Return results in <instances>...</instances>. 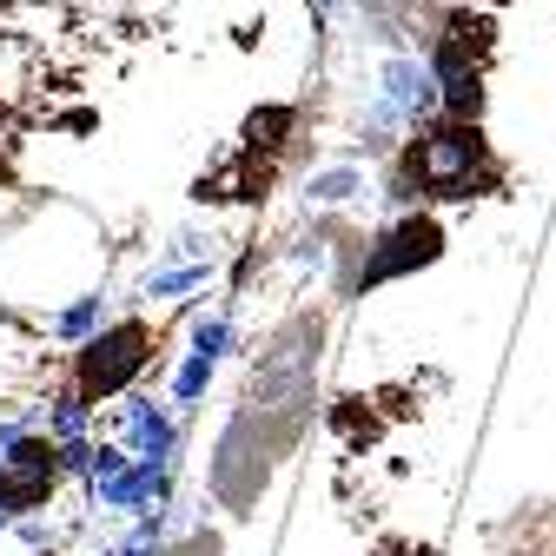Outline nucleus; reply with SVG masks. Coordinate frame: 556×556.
I'll return each instance as SVG.
<instances>
[{"mask_svg":"<svg viewBox=\"0 0 556 556\" xmlns=\"http://www.w3.org/2000/svg\"><path fill=\"white\" fill-rule=\"evenodd\" d=\"M477 153H483V147H477V132H470V126H444V132H431L425 147H417V179L438 186V192H464Z\"/></svg>","mask_w":556,"mask_h":556,"instance_id":"1","label":"nucleus"},{"mask_svg":"<svg viewBox=\"0 0 556 556\" xmlns=\"http://www.w3.org/2000/svg\"><path fill=\"white\" fill-rule=\"evenodd\" d=\"M318 8H325V0H318Z\"/></svg>","mask_w":556,"mask_h":556,"instance_id":"2","label":"nucleus"}]
</instances>
